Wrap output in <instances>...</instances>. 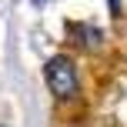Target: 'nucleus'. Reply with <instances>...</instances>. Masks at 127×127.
<instances>
[{"label":"nucleus","instance_id":"f03ea898","mask_svg":"<svg viewBox=\"0 0 127 127\" xmlns=\"http://www.w3.org/2000/svg\"><path fill=\"white\" fill-rule=\"evenodd\" d=\"M0 127H3V124H0Z\"/></svg>","mask_w":127,"mask_h":127},{"label":"nucleus","instance_id":"f257e3e1","mask_svg":"<svg viewBox=\"0 0 127 127\" xmlns=\"http://www.w3.org/2000/svg\"><path fill=\"white\" fill-rule=\"evenodd\" d=\"M47 87L57 97H70L77 90V70H74L70 57H50V64H47Z\"/></svg>","mask_w":127,"mask_h":127}]
</instances>
